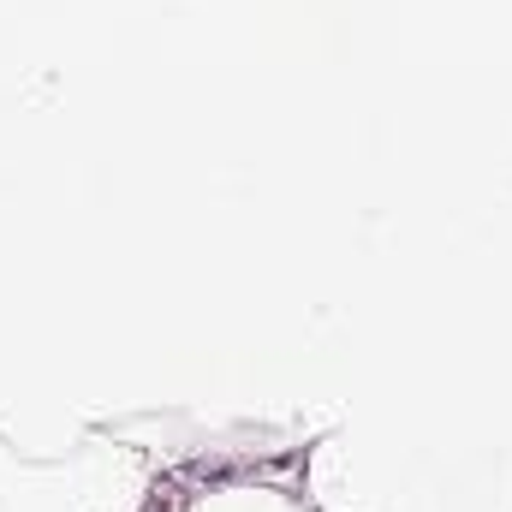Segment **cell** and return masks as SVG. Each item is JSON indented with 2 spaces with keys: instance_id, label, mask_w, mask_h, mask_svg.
I'll use <instances>...</instances> for the list:
<instances>
[{
  "instance_id": "cell-1",
  "label": "cell",
  "mask_w": 512,
  "mask_h": 512,
  "mask_svg": "<svg viewBox=\"0 0 512 512\" xmlns=\"http://www.w3.org/2000/svg\"><path fill=\"white\" fill-rule=\"evenodd\" d=\"M298 489L316 512H512V477L495 465L352 423L304 453Z\"/></svg>"
},
{
  "instance_id": "cell-2",
  "label": "cell",
  "mask_w": 512,
  "mask_h": 512,
  "mask_svg": "<svg viewBox=\"0 0 512 512\" xmlns=\"http://www.w3.org/2000/svg\"><path fill=\"white\" fill-rule=\"evenodd\" d=\"M161 465L126 429H84L60 453H24L0 435V512H149Z\"/></svg>"
},
{
  "instance_id": "cell-3",
  "label": "cell",
  "mask_w": 512,
  "mask_h": 512,
  "mask_svg": "<svg viewBox=\"0 0 512 512\" xmlns=\"http://www.w3.org/2000/svg\"><path fill=\"white\" fill-rule=\"evenodd\" d=\"M179 512H316L304 489L292 483H274V477H256V471H227V477H203Z\"/></svg>"
}]
</instances>
